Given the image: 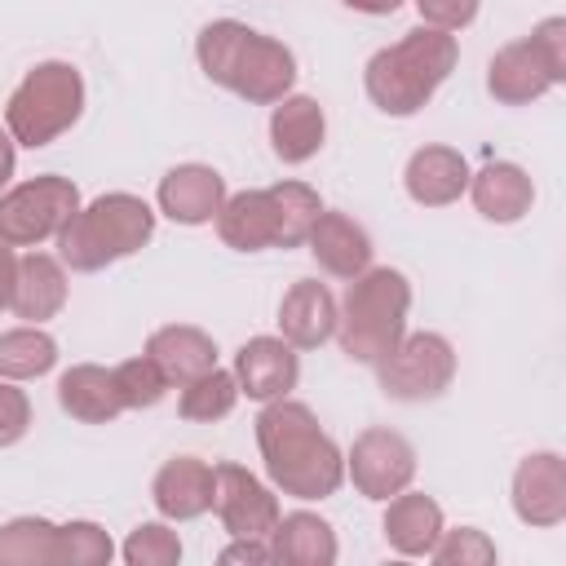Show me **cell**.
Segmentation results:
<instances>
[{
  "instance_id": "1",
  "label": "cell",
  "mask_w": 566,
  "mask_h": 566,
  "mask_svg": "<svg viewBox=\"0 0 566 566\" xmlns=\"http://www.w3.org/2000/svg\"><path fill=\"white\" fill-rule=\"evenodd\" d=\"M256 447L270 482L292 500H327L345 482V455L305 402H265L256 416Z\"/></svg>"
},
{
  "instance_id": "2",
  "label": "cell",
  "mask_w": 566,
  "mask_h": 566,
  "mask_svg": "<svg viewBox=\"0 0 566 566\" xmlns=\"http://www.w3.org/2000/svg\"><path fill=\"white\" fill-rule=\"evenodd\" d=\"M195 57L203 75L252 106H274L296 84V57L283 40L252 31L248 22L217 18L199 31Z\"/></svg>"
},
{
  "instance_id": "3",
  "label": "cell",
  "mask_w": 566,
  "mask_h": 566,
  "mask_svg": "<svg viewBox=\"0 0 566 566\" xmlns=\"http://www.w3.org/2000/svg\"><path fill=\"white\" fill-rule=\"evenodd\" d=\"M455 62H460L455 35L420 22L402 40L385 44L380 53H371V62L363 71V88H367L376 111H385L394 119H407L420 106H429V97L447 84Z\"/></svg>"
},
{
  "instance_id": "4",
  "label": "cell",
  "mask_w": 566,
  "mask_h": 566,
  "mask_svg": "<svg viewBox=\"0 0 566 566\" xmlns=\"http://www.w3.org/2000/svg\"><path fill=\"white\" fill-rule=\"evenodd\" d=\"M155 234V208L142 195L111 190L93 203H80V212L57 230V261L75 274H97L119 256H133Z\"/></svg>"
},
{
  "instance_id": "5",
  "label": "cell",
  "mask_w": 566,
  "mask_h": 566,
  "mask_svg": "<svg viewBox=\"0 0 566 566\" xmlns=\"http://www.w3.org/2000/svg\"><path fill=\"white\" fill-rule=\"evenodd\" d=\"M411 310V283L402 270L367 265L358 279H349L345 301L336 305V340L354 363H376L389 354L407 332Z\"/></svg>"
},
{
  "instance_id": "6",
  "label": "cell",
  "mask_w": 566,
  "mask_h": 566,
  "mask_svg": "<svg viewBox=\"0 0 566 566\" xmlns=\"http://www.w3.org/2000/svg\"><path fill=\"white\" fill-rule=\"evenodd\" d=\"M84 115V75L71 62H35L4 102V128L18 146L40 150Z\"/></svg>"
},
{
  "instance_id": "7",
  "label": "cell",
  "mask_w": 566,
  "mask_h": 566,
  "mask_svg": "<svg viewBox=\"0 0 566 566\" xmlns=\"http://www.w3.org/2000/svg\"><path fill=\"white\" fill-rule=\"evenodd\" d=\"M80 212V186L57 172L27 177L0 190V239L13 248H40Z\"/></svg>"
},
{
  "instance_id": "8",
  "label": "cell",
  "mask_w": 566,
  "mask_h": 566,
  "mask_svg": "<svg viewBox=\"0 0 566 566\" xmlns=\"http://www.w3.org/2000/svg\"><path fill=\"white\" fill-rule=\"evenodd\" d=\"M371 367H376L385 398L433 402L455 380V349L442 332H402V340L389 354H380Z\"/></svg>"
},
{
  "instance_id": "9",
  "label": "cell",
  "mask_w": 566,
  "mask_h": 566,
  "mask_svg": "<svg viewBox=\"0 0 566 566\" xmlns=\"http://www.w3.org/2000/svg\"><path fill=\"white\" fill-rule=\"evenodd\" d=\"M345 478L354 482V491L363 500H389L398 491L411 486L416 478V447L385 424H371L354 438L349 455H345Z\"/></svg>"
},
{
  "instance_id": "10",
  "label": "cell",
  "mask_w": 566,
  "mask_h": 566,
  "mask_svg": "<svg viewBox=\"0 0 566 566\" xmlns=\"http://www.w3.org/2000/svg\"><path fill=\"white\" fill-rule=\"evenodd\" d=\"M217 473V491H212V513L221 517V526L230 531V539H265L279 522V495L248 473L243 464H212Z\"/></svg>"
},
{
  "instance_id": "11",
  "label": "cell",
  "mask_w": 566,
  "mask_h": 566,
  "mask_svg": "<svg viewBox=\"0 0 566 566\" xmlns=\"http://www.w3.org/2000/svg\"><path fill=\"white\" fill-rule=\"evenodd\" d=\"M513 513L526 526H562L566 522V460L557 451H531L513 469Z\"/></svg>"
},
{
  "instance_id": "12",
  "label": "cell",
  "mask_w": 566,
  "mask_h": 566,
  "mask_svg": "<svg viewBox=\"0 0 566 566\" xmlns=\"http://www.w3.org/2000/svg\"><path fill=\"white\" fill-rule=\"evenodd\" d=\"M234 380H239V394H248L252 402H274L296 389L301 358L283 336H252L234 354Z\"/></svg>"
},
{
  "instance_id": "13",
  "label": "cell",
  "mask_w": 566,
  "mask_h": 566,
  "mask_svg": "<svg viewBox=\"0 0 566 566\" xmlns=\"http://www.w3.org/2000/svg\"><path fill=\"white\" fill-rule=\"evenodd\" d=\"M159 212L177 226H208L226 203V177L208 164H177L159 177Z\"/></svg>"
},
{
  "instance_id": "14",
  "label": "cell",
  "mask_w": 566,
  "mask_h": 566,
  "mask_svg": "<svg viewBox=\"0 0 566 566\" xmlns=\"http://www.w3.org/2000/svg\"><path fill=\"white\" fill-rule=\"evenodd\" d=\"M212 491H217V473L199 455L164 460L150 482V500H155L159 517H168V522H195V517L212 513Z\"/></svg>"
},
{
  "instance_id": "15",
  "label": "cell",
  "mask_w": 566,
  "mask_h": 566,
  "mask_svg": "<svg viewBox=\"0 0 566 566\" xmlns=\"http://www.w3.org/2000/svg\"><path fill=\"white\" fill-rule=\"evenodd\" d=\"M279 336L292 349H318L336 336V296L318 279H296L279 301Z\"/></svg>"
},
{
  "instance_id": "16",
  "label": "cell",
  "mask_w": 566,
  "mask_h": 566,
  "mask_svg": "<svg viewBox=\"0 0 566 566\" xmlns=\"http://www.w3.org/2000/svg\"><path fill=\"white\" fill-rule=\"evenodd\" d=\"M310 252H314V261H318V270H327L332 279H358L367 265H371V234L354 221V217H345V212H318V221H314V230H310Z\"/></svg>"
},
{
  "instance_id": "17",
  "label": "cell",
  "mask_w": 566,
  "mask_h": 566,
  "mask_svg": "<svg viewBox=\"0 0 566 566\" xmlns=\"http://www.w3.org/2000/svg\"><path fill=\"white\" fill-rule=\"evenodd\" d=\"M402 186H407L411 203H420V208H447V203H455L469 190V164L451 146H420L407 159Z\"/></svg>"
},
{
  "instance_id": "18",
  "label": "cell",
  "mask_w": 566,
  "mask_h": 566,
  "mask_svg": "<svg viewBox=\"0 0 566 566\" xmlns=\"http://www.w3.org/2000/svg\"><path fill=\"white\" fill-rule=\"evenodd\" d=\"M469 195H473V208L495 226L522 221L535 203V186H531L526 168L509 164V159H491L486 168L469 172Z\"/></svg>"
},
{
  "instance_id": "19",
  "label": "cell",
  "mask_w": 566,
  "mask_h": 566,
  "mask_svg": "<svg viewBox=\"0 0 566 566\" xmlns=\"http://www.w3.org/2000/svg\"><path fill=\"white\" fill-rule=\"evenodd\" d=\"M146 354L155 358V367L164 371V380L177 385V389L186 380H195V376H203V371L217 367V340L203 327H195V323L155 327L146 336Z\"/></svg>"
},
{
  "instance_id": "20",
  "label": "cell",
  "mask_w": 566,
  "mask_h": 566,
  "mask_svg": "<svg viewBox=\"0 0 566 566\" xmlns=\"http://www.w3.org/2000/svg\"><path fill=\"white\" fill-rule=\"evenodd\" d=\"M323 137H327V115L314 97L305 93H287L274 102L270 111V146L283 164H305L323 150Z\"/></svg>"
},
{
  "instance_id": "21",
  "label": "cell",
  "mask_w": 566,
  "mask_h": 566,
  "mask_svg": "<svg viewBox=\"0 0 566 566\" xmlns=\"http://www.w3.org/2000/svg\"><path fill=\"white\" fill-rule=\"evenodd\" d=\"M265 539H270V562H283V566H332L340 553L332 522L310 509L279 513V522Z\"/></svg>"
},
{
  "instance_id": "22",
  "label": "cell",
  "mask_w": 566,
  "mask_h": 566,
  "mask_svg": "<svg viewBox=\"0 0 566 566\" xmlns=\"http://www.w3.org/2000/svg\"><path fill=\"white\" fill-rule=\"evenodd\" d=\"M57 407L80 424H106L124 411V398L115 389V371L97 363H75L57 376Z\"/></svg>"
},
{
  "instance_id": "23",
  "label": "cell",
  "mask_w": 566,
  "mask_h": 566,
  "mask_svg": "<svg viewBox=\"0 0 566 566\" xmlns=\"http://www.w3.org/2000/svg\"><path fill=\"white\" fill-rule=\"evenodd\" d=\"M385 539L402 557H429V548L442 535V504L424 491H398L385 500Z\"/></svg>"
},
{
  "instance_id": "24",
  "label": "cell",
  "mask_w": 566,
  "mask_h": 566,
  "mask_svg": "<svg viewBox=\"0 0 566 566\" xmlns=\"http://www.w3.org/2000/svg\"><path fill=\"white\" fill-rule=\"evenodd\" d=\"M62 305H66V265L49 252L18 256V279H13L9 310L27 323H44V318L62 314Z\"/></svg>"
},
{
  "instance_id": "25",
  "label": "cell",
  "mask_w": 566,
  "mask_h": 566,
  "mask_svg": "<svg viewBox=\"0 0 566 566\" xmlns=\"http://www.w3.org/2000/svg\"><path fill=\"white\" fill-rule=\"evenodd\" d=\"M486 88H491V97L504 102V106H526V102L544 97V93L553 88V80H548V71H544V62L535 57L531 40H513V44H504V49L491 57V66H486Z\"/></svg>"
},
{
  "instance_id": "26",
  "label": "cell",
  "mask_w": 566,
  "mask_h": 566,
  "mask_svg": "<svg viewBox=\"0 0 566 566\" xmlns=\"http://www.w3.org/2000/svg\"><path fill=\"white\" fill-rule=\"evenodd\" d=\"M212 221H217L221 243L234 248V252L274 248V203H270V190H239V195H226V203H221V212H217Z\"/></svg>"
},
{
  "instance_id": "27",
  "label": "cell",
  "mask_w": 566,
  "mask_h": 566,
  "mask_svg": "<svg viewBox=\"0 0 566 566\" xmlns=\"http://www.w3.org/2000/svg\"><path fill=\"white\" fill-rule=\"evenodd\" d=\"M53 367H57V340L40 323L0 332V376L4 380H35Z\"/></svg>"
},
{
  "instance_id": "28",
  "label": "cell",
  "mask_w": 566,
  "mask_h": 566,
  "mask_svg": "<svg viewBox=\"0 0 566 566\" xmlns=\"http://www.w3.org/2000/svg\"><path fill=\"white\" fill-rule=\"evenodd\" d=\"M270 190V203H274V248H301L323 212V199L314 186L305 181H279V186H265Z\"/></svg>"
},
{
  "instance_id": "29",
  "label": "cell",
  "mask_w": 566,
  "mask_h": 566,
  "mask_svg": "<svg viewBox=\"0 0 566 566\" xmlns=\"http://www.w3.org/2000/svg\"><path fill=\"white\" fill-rule=\"evenodd\" d=\"M234 402H239V380H234V371L212 367V371H203V376H195V380L181 385L177 416L190 420V424H212V420H226V416L234 411Z\"/></svg>"
},
{
  "instance_id": "30",
  "label": "cell",
  "mask_w": 566,
  "mask_h": 566,
  "mask_svg": "<svg viewBox=\"0 0 566 566\" xmlns=\"http://www.w3.org/2000/svg\"><path fill=\"white\" fill-rule=\"evenodd\" d=\"M53 535L49 517H9L0 526V566H53Z\"/></svg>"
},
{
  "instance_id": "31",
  "label": "cell",
  "mask_w": 566,
  "mask_h": 566,
  "mask_svg": "<svg viewBox=\"0 0 566 566\" xmlns=\"http://www.w3.org/2000/svg\"><path fill=\"white\" fill-rule=\"evenodd\" d=\"M111 557H115V544L97 522L75 517L53 535V566H106Z\"/></svg>"
},
{
  "instance_id": "32",
  "label": "cell",
  "mask_w": 566,
  "mask_h": 566,
  "mask_svg": "<svg viewBox=\"0 0 566 566\" xmlns=\"http://www.w3.org/2000/svg\"><path fill=\"white\" fill-rule=\"evenodd\" d=\"M111 371H115V389H119V398H124V411H146V407H155V402L168 394V380H164V371L155 367L150 354L124 358V363L111 367Z\"/></svg>"
},
{
  "instance_id": "33",
  "label": "cell",
  "mask_w": 566,
  "mask_h": 566,
  "mask_svg": "<svg viewBox=\"0 0 566 566\" xmlns=\"http://www.w3.org/2000/svg\"><path fill=\"white\" fill-rule=\"evenodd\" d=\"M119 557H124L128 566H177V562H181V539H177V531L168 526V517H164V522H142V526L128 531Z\"/></svg>"
},
{
  "instance_id": "34",
  "label": "cell",
  "mask_w": 566,
  "mask_h": 566,
  "mask_svg": "<svg viewBox=\"0 0 566 566\" xmlns=\"http://www.w3.org/2000/svg\"><path fill=\"white\" fill-rule=\"evenodd\" d=\"M429 557H433L438 566H491V562H495V544H491L486 531H478V526H455V531L442 526V535H438V544L429 548Z\"/></svg>"
},
{
  "instance_id": "35",
  "label": "cell",
  "mask_w": 566,
  "mask_h": 566,
  "mask_svg": "<svg viewBox=\"0 0 566 566\" xmlns=\"http://www.w3.org/2000/svg\"><path fill=\"white\" fill-rule=\"evenodd\" d=\"M526 40H531L535 57L544 62L548 80L553 84H566V18H544Z\"/></svg>"
},
{
  "instance_id": "36",
  "label": "cell",
  "mask_w": 566,
  "mask_h": 566,
  "mask_svg": "<svg viewBox=\"0 0 566 566\" xmlns=\"http://www.w3.org/2000/svg\"><path fill=\"white\" fill-rule=\"evenodd\" d=\"M31 429V398L27 389H18V380L0 376V447L22 442Z\"/></svg>"
},
{
  "instance_id": "37",
  "label": "cell",
  "mask_w": 566,
  "mask_h": 566,
  "mask_svg": "<svg viewBox=\"0 0 566 566\" xmlns=\"http://www.w3.org/2000/svg\"><path fill=\"white\" fill-rule=\"evenodd\" d=\"M482 0H416V13L424 27H438V31H464L473 18H478Z\"/></svg>"
},
{
  "instance_id": "38",
  "label": "cell",
  "mask_w": 566,
  "mask_h": 566,
  "mask_svg": "<svg viewBox=\"0 0 566 566\" xmlns=\"http://www.w3.org/2000/svg\"><path fill=\"white\" fill-rule=\"evenodd\" d=\"M221 562H248V566H265L270 562V544L265 539H234L221 548Z\"/></svg>"
},
{
  "instance_id": "39",
  "label": "cell",
  "mask_w": 566,
  "mask_h": 566,
  "mask_svg": "<svg viewBox=\"0 0 566 566\" xmlns=\"http://www.w3.org/2000/svg\"><path fill=\"white\" fill-rule=\"evenodd\" d=\"M13 279H18V256H13V243L0 239V310H9L13 301Z\"/></svg>"
},
{
  "instance_id": "40",
  "label": "cell",
  "mask_w": 566,
  "mask_h": 566,
  "mask_svg": "<svg viewBox=\"0 0 566 566\" xmlns=\"http://www.w3.org/2000/svg\"><path fill=\"white\" fill-rule=\"evenodd\" d=\"M13 168H18V142L9 137V128H0V190L13 181Z\"/></svg>"
},
{
  "instance_id": "41",
  "label": "cell",
  "mask_w": 566,
  "mask_h": 566,
  "mask_svg": "<svg viewBox=\"0 0 566 566\" xmlns=\"http://www.w3.org/2000/svg\"><path fill=\"white\" fill-rule=\"evenodd\" d=\"M345 9H354V13H367V18H389L402 0H340Z\"/></svg>"
}]
</instances>
